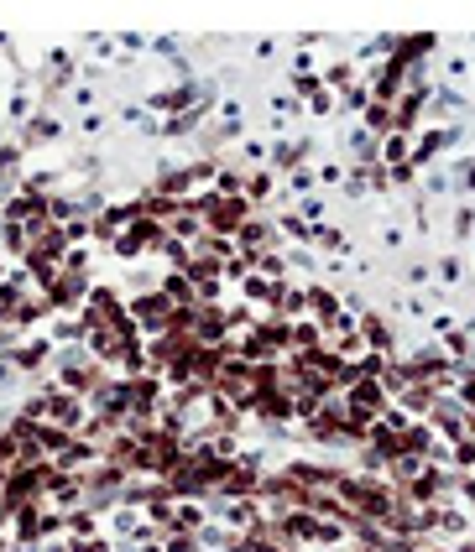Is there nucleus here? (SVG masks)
I'll use <instances>...</instances> for the list:
<instances>
[{"instance_id":"1","label":"nucleus","mask_w":475,"mask_h":552,"mask_svg":"<svg viewBox=\"0 0 475 552\" xmlns=\"http://www.w3.org/2000/svg\"><path fill=\"white\" fill-rule=\"evenodd\" d=\"M308 302H313V308H319V313H324V318H335V313H340V308H335V297H329V292H313Z\"/></svg>"}]
</instances>
